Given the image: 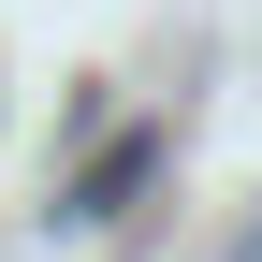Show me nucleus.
Returning a JSON list of instances; mask_svg holds the SVG:
<instances>
[{
  "label": "nucleus",
  "instance_id": "obj_1",
  "mask_svg": "<svg viewBox=\"0 0 262 262\" xmlns=\"http://www.w3.org/2000/svg\"><path fill=\"white\" fill-rule=\"evenodd\" d=\"M131 175H146V146H117V160H102V175H88V189H73V219H117V204H131Z\"/></svg>",
  "mask_w": 262,
  "mask_h": 262
}]
</instances>
